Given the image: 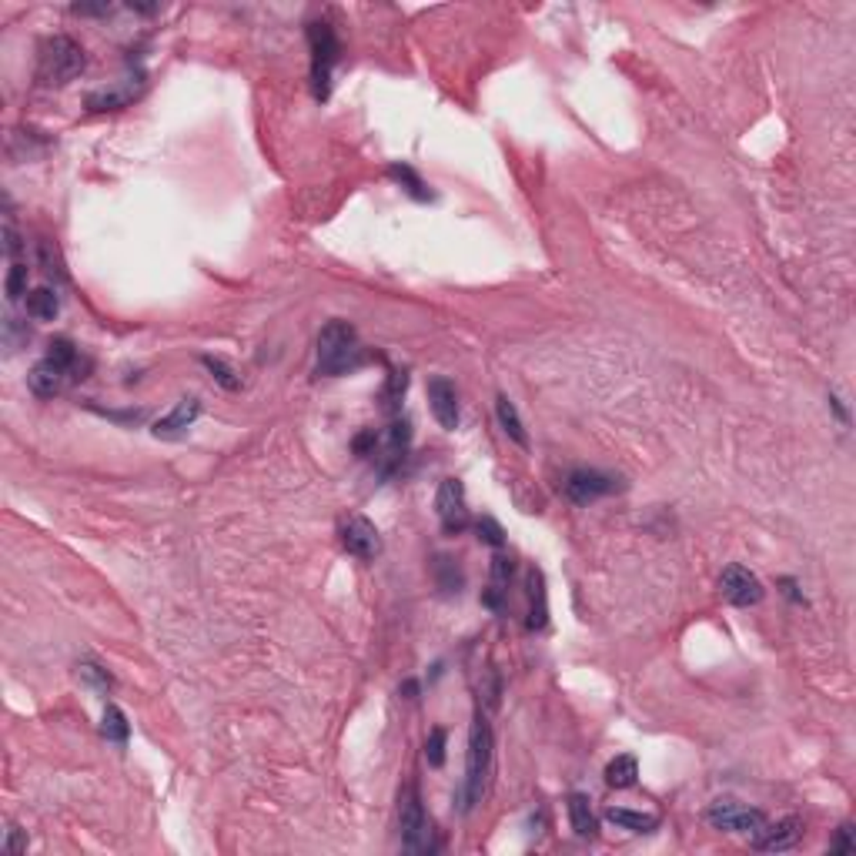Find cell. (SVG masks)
Returning a JSON list of instances; mask_svg holds the SVG:
<instances>
[{
    "label": "cell",
    "mask_w": 856,
    "mask_h": 856,
    "mask_svg": "<svg viewBox=\"0 0 856 856\" xmlns=\"http://www.w3.org/2000/svg\"><path fill=\"white\" fill-rule=\"evenodd\" d=\"M361 361H365V348L359 342V332L348 321L335 318L318 332V375L338 378V375L355 372Z\"/></svg>",
    "instance_id": "1"
},
{
    "label": "cell",
    "mask_w": 856,
    "mask_h": 856,
    "mask_svg": "<svg viewBox=\"0 0 856 856\" xmlns=\"http://www.w3.org/2000/svg\"><path fill=\"white\" fill-rule=\"evenodd\" d=\"M399 836L405 853L428 856L439 850V833H435L432 820H428L415 783H405L399 793Z\"/></svg>",
    "instance_id": "2"
},
{
    "label": "cell",
    "mask_w": 856,
    "mask_h": 856,
    "mask_svg": "<svg viewBox=\"0 0 856 856\" xmlns=\"http://www.w3.org/2000/svg\"><path fill=\"white\" fill-rule=\"evenodd\" d=\"M84 64H87V57H84L81 44L68 34H54L37 51V81L44 87H64L81 74Z\"/></svg>",
    "instance_id": "3"
},
{
    "label": "cell",
    "mask_w": 856,
    "mask_h": 856,
    "mask_svg": "<svg viewBox=\"0 0 856 856\" xmlns=\"http://www.w3.org/2000/svg\"><path fill=\"white\" fill-rule=\"evenodd\" d=\"M492 723L485 713L475 716L469 732V763H465V783H462V813H469L482 800L485 779L492 773Z\"/></svg>",
    "instance_id": "4"
},
{
    "label": "cell",
    "mask_w": 856,
    "mask_h": 856,
    "mask_svg": "<svg viewBox=\"0 0 856 856\" xmlns=\"http://www.w3.org/2000/svg\"><path fill=\"white\" fill-rule=\"evenodd\" d=\"M308 47H311V94L318 101H328L332 94V70L342 57V44L335 37V28L328 20H311L308 24Z\"/></svg>",
    "instance_id": "5"
},
{
    "label": "cell",
    "mask_w": 856,
    "mask_h": 856,
    "mask_svg": "<svg viewBox=\"0 0 856 856\" xmlns=\"http://www.w3.org/2000/svg\"><path fill=\"white\" fill-rule=\"evenodd\" d=\"M338 539H342V549L361 562H372L382 553V536L365 515H345L338 525Z\"/></svg>",
    "instance_id": "6"
},
{
    "label": "cell",
    "mask_w": 856,
    "mask_h": 856,
    "mask_svg": "<svg viewBox=\"0 0 856 856\" xmlns=\"http://www.w3.org/2000/svg\"><path fill=\"white\" fill-rule=\"evenodd\" d=\"M619 489V479L616 475H606V472L599 469H576L566 475V482H562V492H566L569 502H576V505H589V502H595V498L602 496H612Z\"/></svg>",
    "instance_id": "7"
},
{
    "label": "cell",
    "mask_w": 856,
    "mask_h": 856,
    "mask_svg": "<svg viewBox=\"0 0 856 856\" xmlns=\"http://www.w3.org/2000/svg\"><path fill=\"white\" fill-rule=\"evenodd\" d=\"M435 512L448 536H458L469 525V505H465V485L458 479H442L435 492Z\"/></svg>",
    "instance_id": "8"
},
{
    "label": "cell",
    "mask_w": 856,
    "mask_h": 856,
    "mask_svg": "<svg viewBox=\"0 0 856 856\" xmlns=\"http://www.w3.org/2000/svg\"><path fill=\"white\" fill-rule=\"evenodd\" d=\"M706 820L716 829H726V833H756L766 823L763 810H753V806H743V803L732 800H716L706 810Z\"/></svg>",
    "instance_id": "9"
},
{
    "label": "cell",
    "mask_w": 856,
    "mask_h": 856,
    "mask_svg": "<svg viewBox=\"0 0 856 856\" xmlns=\"http://www.w3.org/2000/svg\"><path fill=\"white\" fill-rule=\"evenodd\" d=\"M719 589H723V599L726 602H732V606H756L763 599V582L749 572L746 566H726L723 569V576H719Z\"/></svg>",
    "instance_id": "10"
},
{
    "label": "cell",
    "mask_w": 856,
    "mask_h": 856,
    "mask_svg": "<svg viewBox=\"0 0 856 856\" xmlns=\"http://www.w3.org/2000/svg\"><path fill=\"white\" fill-rule=\"evenodd\" d=\"M803 836V820L800 816H787L779 823H763L756 833H753V846L763 850V853H783V850H793Z\"/></svg>",
    "instance_id": "11"
},
{
    "label": "cell",
    "mask_w": 856,
    "mask_h": 856,
    "mask_svg": "<svg viewBox=\"0 0 856 856\" xmlns=\"http://www.w3.org/2000/svg\"><path fill=\"white\" fill-rule=\"evenodd\" d=\"M428 408L445 432L458 428V392L448 378H428Z\"/></svg>",
    "instance_id": "12"
},
{
    "label": "cell",
    "mask_w": 856,
    "mask_h": 856,
    "mask_svg": "<svg viewBox=\"0 0 856 856\" xmlns=\"http://www.w3.org/2000/svg\"><path fill=\"white\" fill-rule=\"evenodd\" d=\"M68 382H70V372H68V368H61V365H57V361H51V359H41L28 375V385H30V392H34L37 399H54V395H61V392H64V385H68Z\"/></svg>",
    "instance_id": "13"
},
{
    "label": "cell",
    "mask_w": 856,
    "mask_h": 856,
    "mask_svg": "<svg viewBox=\"0 0 856 856\" xmlns=\"http://www.w3.org/2000/svg\"><path fill=\"white\" fill-rule=\"evenodd\" d=\"M198 415H201V401L181 399L178 405H174V412L165 415V418L154 425V435H157V439H184Z\"/></svg>",
    "instance_id": "14"
},
{
    "label": "cell",
    "mask_w": 856,
    "mask_h": 856,
    "mask_svg": "<svg viewBox=\"0 0 856 856\" xmlns=\"http://www.w3.org/2000/svg\"><path fill=\"white\" fill-rule=\"evenodd\" d=\"M525 585H529V629H545V622H549V595H545V579H542L539 569H529Z\"/></svg>",
    "instance_id": "15"
},
{
    "label": "cell",
    "mask_w": 856,
    "mask_h": 856,
    "mask_svg": "<svg viewBox=\"0 0 856 856\" xmlns=\"http://www.w3.org/2000/svg\"><path fill=\"white\" fill-rule=\"evenodd\" d=\"M512 559L509 555H496L492 559V579H489V593L482 595V602L489 609H496V612H502V606H505V595H509V582H512Z\"/></svg>",
    "instance_id": "16"
},
{
    "label": "cell",
    "mask_w": 856,
    "mask_h": 856,
    "mask_svg": "<svg viewBox=\"0 0 856 856\" xmlns=\"http://www.w3.org/2000/svg\"><path fill=\"white\" fill-rule=\"evenodd\" d=\"M141 94V84H121V87H104V91H94L87 94V108L91 111H117L131 104L134 97Z\"/></svg>",
    "instance_id": "17"
},
{
    "label": "cell",
    "mask_w": 856,
    "mask_h": 856,
    "mask_svg": "<svg viewBox=\"0 0 856 856\" xmlns=\"http://www.w3.org/2000/svg\"><path fill=\"white\" fill-rule=\"evenodd\" d=\"M606 820L612 827L629 829V833H652L659 827V816L656 813H635V810H626V806H609Z\"/></svg>",
    "instance_id": "18"
},
{
    "label": "cell",
    "mask_w": 856,
    "mask_h": 856,
    "mask_svg": "<svg viewBox=\"0 0 856 856\" xmlns=\"http://www.w3.org/2000/svg\"><path fill=\"white\" fill-rule=\"evenodd\" d=\"M569 823H572L576 836H582V840H593L595 836V813L585 793H572L569 796Z\"/></svg>",
    "instance_id": "19"
},
{
    "label": "cell",
    "mask_w": 856,
    "mask_h": 856,
    "mask_svg": "<svg viewBox=\"0 0 856 856\" xmlns=\"http://www.w3.org/2000/svg\"><path fill=\"white\" fill-rule=\"evenodd\" d=\"M635 779H639V763H635V756L622 753V756H616V760H609L606 783L612 789H629V787H635Z\"/></svg>",
    "instance_id": "20"
},
{
    "label": "cell",
    "mask_w": 856,
    "mask_h": 856,
    "mask_svg": "<svg viewBox=\"0 0 856 856\" xmlns=\"http://www.w3.org/2000/svg\"><path fill=\"white\" fill-rule=\"evenodd\" d=\"M496 415H498V425H502V432L509 435L515 445H529V435H525V425L522 418H519V412H515V405H512L505 395H498L496 399Z\"/></svg>",
    "instance_id": "21"
},
{
    "label": "cell",
    "mask_w": 856,
    "mask_h": 856,
    "mask_svg": "<svg viewBox=\"0 0 856 856\" xmlns=\"http://www.w3.org/2000/svg\"><path fill=\"white\" fill-rule=\"evenodd\" d=\"M57 311H61V298L54 288H37L28 295V315L34 321H54Z\"/></svg>",
    "instance_id": "22"
},
{
    "label": "cell",
    "mask_w": 856,
    "mask_h": 856,
    "mask_svg": "<svg viewBox=\"0 0 856 856\" xmlns=\"http://www.w3.org/2000/svg\"><path fill=\"white\" fill-rule=\"evenodd\" d=\"M388 178L399 181L401 188H405V194H412L415 201H432V198H435V194L428 191L425 181L418 178V171H415V167H408V165H392V167H388Z\"/></svg>",
    "instance_id": "23"
},
{
    "label": "cell",
    "mask_w": 856,
    "mask_h": 856,
    "mask_svg": "<svg viewBox=\"0 0 856 856\" xmlns=\"http://www.w3.org/2000/svg\"><path fill=\"white\" fill-rule=\"evenodd\" d=\"M101 736H104L108 743H117V746L127 743L131 726H127L125 709H117V706H108V709H104V719H101Z\"/></svg>",
    "instance_id": "24"
},
{
    "label": "cell",
    "mask_w": 856,
    "mask_h": 856,
    "mask_svg": "<svg viewBox=\"0 0 856 856\" xmlns=\"http://www.w3.org/2000/svg\"><path fill=\"white\" fill-rule=\"evenodd\" d=\"M432 572H435V582H439V589H442L445 595H452V593H462V572H458V566L448 559V555H439L435 562H432Z\"/></svg>",
    "instance_id": "25"
},
{
    "label": "cell",
    "mask_w": 856,
    "mask_h": 856,
    "mask_svg": "<svg viewBox=\"0 0 856 856\" xmlns=\"http://www.w3.org/2000/svg\"><path fill=\"white\" fill-rule=\"evenodd\" d=\"M37 262H41L44 275L54 278V281H64L68 278V271H64V258H61V251H57L54 241H41L37 245Z\"/></svg>",
    "instance_id": "26"
},
{
    "label": "cell",
    "mask_w": 856,
    "mask_h": 856,
    "mask_svg": "<svg viewBox=\"0 0 856 856\" xmlns=\"http://www.w3.org/2000/svg\"><path fill=\"white\" fill-rule=\"evenodd\" d=\"M77 676H81V682H87L94 692H101V696H108V692L114 690V676L104 669V666H97V663H81L77 666Z\"/></svg>",
    "instance_id": "27"
},
{
    "label": "cell",
    "mask_w": 856,
    "mask_h": 856,
    "mask_svg": "<svg viewBox=\"0 0 856 856\" xmlns=\"http://www.w3.org/2000/svg\"><path fill=\"white\" fill-rule=\"evenodd\" d=\"M201 365H205L207 372H211V378H214V382H218L222 388H228V392H238V388H241V378H238V372L231 368V365H228V361L205 355V359H201Z\"/></svg>",
    "instance_id": "28"
},
{
    "label": "cell",
    "mask_w": 856,
    "mask_h": 856,
    "mask_svg": "<svg viewBox=\"0 0 856 856\" xmlns=\"http://www.w3.org/2000/svg\"><path fill=\"white\" fill-rule=\"evenodd\" d=\"M475 532H479V542L492 545V549H502V545H505V532H502V525H498L492 515H482V519L475 522Z\"/></svg>",
    "instance_id": "29"
},
{
    "label": "cell",
    "mask_w": 856,
    "mask_h": 856,
    "mask_svg": "<svg viewBox=\"0 0 856 856\" xmlns=\"http://www.w3.org/2000/svg\"><path fill=\"white\" fill-rule=\"evenodd\" d=\"M445 743H448V736H445V730L442 726H435V730L428 732V739H425V760H428V766H442L445 763Z\"/></svg>",
    "instance_id": "30"
},
{
    "label": "cell",
    "mask_w": 856,
    "mask_h": 856,
    "mask_svg": "<svg viewBox=\"0 0 856 856\" xmlns=\"http://www.w3.org/2000/svg\"><path fill=\"white\" fill-rule=\"evenodd\" d=\"M24 295H28V264L14 262L11 271H7V298H11V302H20Z\"/></svg>",
    "instance_id": "31"
},
{
    "label": "cell",
    "mask_w": 856,
    "mask_h": 856,
    "mask_svg": "<svg viewBox=\"0 0 856 856\" xmlns=\"http://www.w3.org/2000/svg\"><path fill=\"white\" fill-rule=\"evenodd\" d=\"M30 342V328L24 325V321H17V318H4V345L11 348V351H17L20 345H28Z\"/></svg>",
    "instance_id": "32"
},
{
    "label": "cell",
    "mask_w": 856,
    "mask_h": 856,
    "mask_svg": "<svg viewBox=\"0 0 856 856\" xmlns=\"http://www.w3.org/2000/svg\"><path fill=\"white\" fill-rule=\"evenodd\" d=\"M498 692H502V686H498V676H496V673H485V679L479 682V699H485V709H496Z\"/></svg>",
    "instance_id": "33"
},
{
    "label": "cell",
    "mask_w": 856,
    "mask_h": 856,
    "mask_svg": "<svg viewBox=\"0 0 856 856\" xmlns=\"http://www.w3.org/2000/svg\"><path fill=\"white\" fill-rule=\"evenodd\" d=\"M20 248H24V241H20V235H17L14 222L7 218V224H4V254H7L11 262H17V254H20Z\"/></svg>",
    "instance_id": "34"
},
{
    "label": "cell",
    "mask_w": 856,
    "mask_h": 856,
    "mask_svg": "<svg viewBox=\"0 0 856 856\" xmlns=\"http://www.w3.org/2000/svg\"><path fill=\"white\" fill-rule=\"evenodd\" d=\"M856 843H853V827L850 823H843L840 829H836V840L829 843V853H850Z\"/></svg>",
    "instance_id": "35"
},
{
    "label": "cell",
    "mask_w": 856,
    "mask_h": 856,
    "mask_svg": "<svg viewBox=\"0 0 856 856\" xmlns=\"http://www.w3.org/2000/svg\"><path fill=\"white\" fill-rule=\"evenodd\" d=\"M4 850L7 853H24L28 850V836L20 833L17 827H11V833H7V843H4Z\"/></svg>",
    "instance_id": "36"
},
{
    "label": "cell",
    "mask_w": 856,
    "mask_h": 856,
    "mask_svg": "<svg viewBox=\"0 0 856 856\" xmlns=\"http://www.w3.org/2000/svg\"><path fill=\"white\" fill-rule=\"evenodd\" d=\"M74 14H111V7H108V4H97V7H91V4H74Z\"/></svg>",
    "instance_id": "37"
}]
</instances>
